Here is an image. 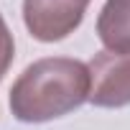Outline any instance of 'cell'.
I'll use <instances>...</instances> for the list:
<instances>
[{
    "label": "cell",
    "instance_id": "1",
    "mask_svg": "<svg viewBox=\"0 0 130 130\" xmlns=\"http://www.w3.org/2000/svg\"><path fill=\"white\" fill-rule=\"evenodd\" d=\"M89 102V69L67 56L38 59L10 87V110L21 122H48Z\"/></svg>",
    "mask_w": 130,
    "mask_h": 130
},
{
    "label": "cell",
    "instance_id": "2",
    "mask_svg": "<svg viewBox=\"0 0 130 130\" xmlns=\"http://www.w3.org/2000/svg\"><path fill=\"white\" fill-rule=\"evenodd\" d=\"M89 0H23V23L36 41L54 43L74 33Z\"/></svg>",
    "mask_w": 130,
    "mask_h": 130
},
{
    "label": "cell",
    "instance_id": "3",
    "mask_svg": "<svg viewBox=\"0 0 130 130\" xmlns=\"http://www.w3.org/2000/svg\"><path fill=\"white\" fill-rule=\"evenodd\" d=\"M89 102L94 107L130 105V51H100L87 64Z\"/></svg>",
    "mask_w": 130,
    "mask_h": 130
},
{
    "label": "cell",
    "instance_id": "4",
    "mask_svg": "<svg viewBox=\"0 0 130 130\" xmlns=\"http://www.w3.org/2000/svg\"><path fill=\"white\" fill-rule=\"evenodd\" d=\"M97 36L110 51H130V0H107L102 5Z\"/></svg>",
    "mask_w": 130,
    "mask_h": 130
},
{
    "label": "cell",
    "instance_id": "5",
    "mask_svg": "<svg viewBox=\"0 0 130 130\" xmlns=\"http://www.w3.org/2000/svg\"><path fill=\"white\" fill-rule=\"evenodd\" d=\"M13 54H15V41H13V33L5 23V18L0 15V82L8 74L10 64H13Z\"/></svg>",
    "mask_w": 130,
    "mask_h": 130
}]
</instances>
